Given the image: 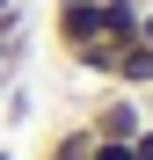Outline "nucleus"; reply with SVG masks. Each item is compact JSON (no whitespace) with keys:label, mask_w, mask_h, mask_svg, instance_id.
Instances as JSON below:
<instances>
[{"label":"nucleus","mask_w":153,"mask_h":160,"mask_svg":"<svg viewBox=\"0 0 153 160\" xmlns=\"http://www.w3.org/2000/svg\"><path fill=\"white\" fill-rule=\"evenodd\" d=\"M80 124L95 131V138H139L153 117H146V95H131V88H102V95L88 102Z\"/></svg>","instance_id":"1"},{"label":"nucleus","mask_w":153,"mask_h":160,"mask_svg":"<svg viewBox=\"0 0 153 160\" xmlns=\"http://www.w3.org/2000/svg\"><path fill=\"white\" fill-rule=\"evenodd\" d=\"M88 160H131V138H95Z\"/></svg>","instance_id":"5"},{"label":"nucleus","mask_w":153,"mask_h":160,"mask_svg":"<svg viewBox=\"0 0 153 160\" xmlns=\"http://www.w3.org/2000/svg\"><path fill=\"white\" fill-rule=\"evenodd\" d=\"M131 160H153V124H146L139 138H131Z\"/></svg>","instance_id":"7"},{"label":"nucleus","mask_w":153,"mask_h":160,"mask_svg":"<svg viewBox=\"0 0 153 160\" xmlns=\"http://www.w3.org/2000/svg\"><path fill=\"white\" fill-rule=\"evenodd\" d=\"M0 102H8V124L29 117V88H0Z\"/></svg>","instance_id":"6"},{"label":"nucleus","mask_w":153,"mask_h":160,"mask_svg":"<svg viewBox=\"0 0 153 160\" xmlns=\"http://www.w3.org/2000/svg\"><path fill=\"white\" fill-rule=\"evenodd\" d=\"M139 44L153 51V0H146V15H139Z\"/></svg>","instance_id":"8"},{"label":"nucleus","mask_w":153,"mask_h":160,"mask_svg":"<svg viewBox=\"0 0 153 160\" xmlns=\"http://www.w3.org/2000/svg\"><path fill=\"white\" fill-rule=\"evenodd\" d=\"M0 88H8V80H0Z\"/></svg>","instance_id":"11"},{"label":"nucleus","mask_w":153,"mask_h":160,"mask_svg":"<svg viewBox=\"0 0 153 160\" xmlns=\"http://www.w3.org/2000/svg\"><path fill=\"white\" fill-rule=\"evenodd\" d=\"M0 160H15V146H0Z\"/></svg>","instance_id":"10"},{"label":"nucleus","mask_w":153,"mask_h":160,"mask_svg":"<svg viewBox=\"0 0 153 160\" xmlns=\"http://www.w3.org/2000/svg\"><path fill=\"white\" fill-rule=\"evenodd\" d=\"M95 8H102V37H139L146 0H95Z\"/></svg>","instance_id":"4"},{"label":"nucleus","mask_w":153,"mask_h":160,"mask_svg":"<svg viewBox=\"0 0 153 160\" xmlns=\"http://www.w3.org/2000/svg\"><path fill=\"white\" fill-rule=\"evenodd\" d=\"M88 146H95V131L73 117V124H59V131L44 138V153H37V160H88Z\"/></svg>","instance_id":"3"},{"label":"nucleus","mask_w":153,"mask_h":160,"mask_svg":"<svg viewBox=\"0 0 153 160\" xmlns=\"http://www.w3.org/2000/svg\"><path fill=\"white\" fill-rule=\"evenodd\" d=\"M8 8H22V0H0V15H8Z\"/></svg>","instance_id":"9"},{"label":"nucleus","mask_w":153,"mask_h":160,"mask_svg":"<svg viewBox=\"0 0 153 160\" xmlns=\"http://www.w3.org/2000/svg\"><path fill=\"white\" fill-rule=\"evenodd\" d=\"M51 44H59L66 51V58H73V51H88L95 37H102V8H95V0H51Z\"/></svg>","instance_id":"2"}]
</instances>
